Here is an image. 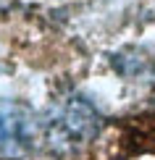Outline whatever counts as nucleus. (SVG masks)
Masks as SVG:
<instances>
[{"label":"nucleus","instance_id":"nucleus-1","mask_svg":"<svg viewBox=\"0 0 155 160\" xmlns=\"http://www.w3.org/2000/svg\"><path fill=\"white\" fill-rule=\"evenodd\" d=\"M39 129H42V144L53 152H74L92 139L103 129V116L82 95H69L58 100L48 110V116L39 118Z\"/></svg>","mask_w":155,"mask_h":160},{"label":"nucleus","instance_id":"nucleus-3","mask_svg":"<svg viewBox=\"0 0 155 160\" xmlns=\"http://www.w3.org/2000/svg\"><path fill=\"white\" fill-rule=\"evenodd\" d=\"M8 8V0H0V11H5Z\"/></svg>","mask_w":155,"mask_h":160},{"label":"nucleus","instance_id":"nucleus-2","mask_svg":"<svg viewBox=\"0 0 155 160\" xmlns=\"http://www.w3.org/2000/svg\"><path fill=\"white\" fill-rule=\"evenodd\" d=\"M39 144H42L39 116L18 100H0V158H29Z\"/></svg>","mask_w":155,"mask_h":160}]
</instances>
